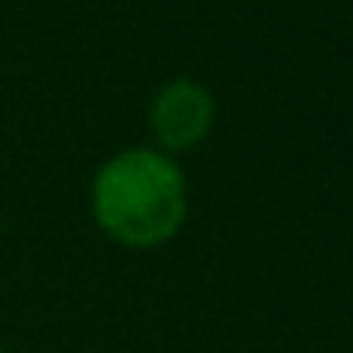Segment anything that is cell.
<instances>
[{"instance_id":"2","label":"cell","mask_w":353,"mask_h":353,"mask_svg":"<svg viewBox=\"0 0 353 353\" xmlns=\"http://www.w3.org/2000/svg\"><path fill=\"white\" fill-rule=\"evenodd\" d=\"M216 117L213 93L196 79H172L151 100V130L168 151L196 148Z\"/></svg>"},{"instance_id":"1","label":"cell","mask_w":353,"mask_h":353,"mask_svg":"<svg viewBox=\"0 0 353 353\" xmlns=\"http://www.w3.org/2000/svg\"><path fill=\"white\" fill-rule=\"evenodd\" d=\"M185 179L161 151H123L93 179V216L127 247H154L172 240L185 223Z\"/></svg>"}]
</instances>
